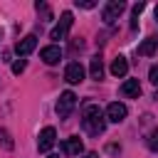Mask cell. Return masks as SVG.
I'll list each match as a JSON object with an SVG mask.
<instances>
[{
    "instance_id": "obj_1",
    "label": "cell",
    "mask_w": 158,
    "mask_h": 158,
    "mask_svg": "<svg viewBox=\"0 0 158 158\" xmlns=\"http://www.w3.org/2000/svg\"><path fill=\"white\" fill-rule=\"evenodd\" d=\"M81 126L89 136H101L106 128V114L96 104H86L81 111Z\"/></svg>"
},
{
    "instance_id": "obj_2",
    "label": "cell",
    "mask_w": 158,
    "mask_h": 158,
    "mask_svg": "<svg viewBox=\"0 0 158 158\" xmlns=\"http://www.w3.org/2000/svg\"><path fill=\"white\" fill-rule=\"evenodd\" d=\"M72 22H74L72 12H69V10H64V12H62V17H59V22H57V27L49 32V40H54V42L67 40V35H69V30H72Z\"/></svg>"
},
{
    "instance_id": "obj_8",
    "label": "cell",
    "mask_w": 158,
    "mask_h": 158,
    "mask_svg": "<svg viewBox=\"0 0 158 158\" xmlns=\"http://www.w3.org/2000/svg\"><path fill=\"white\" fill-rule=\"evenodd\" d=\"M35 47H37V37H35V35H27V37H22V40L15 42V52H17L20 57H27Z\"/></svg>"
},
{
    "instance_id": "obj_22",
    "label": "cell",
    "mask_w": 158,
    "mask_h": 158,
    "mask_svg": "<svg viewBox=\"0 0 158 158\" xmlns=\"http://www.w3.org/2000/svg\"><path fill=\"white\" fill-rule=\"evenodd\" d=\"M84 158H96V153H94V151H91V153H86V156H84Z\"/></svg>"
},
{
    "instance_id": "obj_7",
    "label": "cell",
    "mask_w": 158,
    "mask_h": 158,
    "mask_svg": "<svg viewBox=\"0 0 158 158\" xmlns=\"http://www.w3.org/2000/svg\"><path fill=\"white\" fill-rule=\"evenodd\" d=\"M64 79H67L69 84L84 81V67H81V62H69L67 69H64Z\"/></svg>"
},
{
    "instance_id": "obj_13",
    "label": "cell",
    "mask_w": 158,
    "mask_h": 158,
    "mask_svg": "<svg viewBox=\"0 0 158 158\" xmlns=\"http://www.w3.org/2000/svg\"><path fill=\"white\" fill-rule=\"evenodd\" d=\"M126 72H128V62H126V57H116L114 62H111V74L114 77H126Z\"/></svg>"
},
{
    "instance_id": "obj_20",
    "label": "cell",
    "mask_w": 158,
    "mask_h": 158,
    "mask_svg": "<svg viewBox=\"0 0 158 158\" xmlns=\"http://www.w3.org/2000/svg\"><path fill=\"white\" fill-rule=\"evenodd\" d=\"M0 141L5 143V148H12V141H10V133L5 128H0Z\"/></svg>"
},
{
    "instance_id": "obj_15",
    "label": "cell",
    "mask_w": 158,
    "mask_h": 158,
    "mask_svg": "<svg viewBox=\"0 0 158 158\" xmlns=\"http://www.w3.org/2000/svg\"><path fill=\"white\" fill-rule=\"evenodd\" d=\"M146 10V2H138V5H133V12H131V30H136L138 27V15Z\"/></svg>"
},
{
    "instance_id": "obj_9",
    "label": "cell",
    "mask_w": 158,
    "mask_h": 158,
    "mask_svg": "<svg viewBox=\"0 0 158 158\" xmlns=\"http://www.w3.org/2000/svg\"><path fill=\"white\" fill-rule=\"evenodd\" d=\"M40 59H42L44 64H57V62L62 59V49H59L57 44H49V47H44V49L40 52Z\"/></svg>"
},
{
    "instance_id": "obj_14",
    "label": "cell",
    "mask_w": 158,
    "mask_h": 158,
    "mask_svg": "<svg viewBox=\"0 0 158 158\" xmlns=\"http://www.w3.org/2000/svg\"><path fill=\"white\" fill-rule=\"evenodd\" d=\"M89 72H91V79H104V62L99 59V57H94L91 59V64H89Z\"/></svg>"
},
{
    "instance_id": "obj_11",
    "label": "cell",
    "mask_w": 158,
    "mask_h": 158,
    "mask_svg": "<svg viewBox=\"0 0 158 158\" xmlns=\"http://www.w3.org/2000/svg\"><path fill=\"white\" fill-rule=\"evenodd\" d=\"M156 49H158V37H148V40H143V42L136 47V54H138V57H151Z\"/></svg>"
},
{
    "instance_id": "obj_16",
    "label": "cell",
    "mask_w": 158,
    "mask_h": 158,
    "mask_svg": "<svg viewBox=\"0 0 158 158\" xmlns=\"http://www.w3.org/2000/svg\"><path fill=\"white\" fill-rule=\"evenodd\" d=\"M146 143H148V148L153 151V153H158V126L148 133V138H146Z\"/></svg>"
},
{
    "instance_id": "obj_3",
    "label": "cell",
    "mask_w": 158,
    "mask_h": 158,
    "mask_svg": "<svg viewBox=\"0 0 158 158\" xmlns=\"http://www.w3.org/2000/svg\"><path fill=\"white\" fill-rule=\"evenodd\" d=\"M123 10H126V2H123V0H111V2L104 5V10H101V20H104L106 25H114Z\"/></svg>"
},
{
    "instance_id": "obj_17",
    "label": "cell",
    "mask_w": 158,
    "mask_h": 158,
    "mask_svg": "<svg viewBox=\"0 0 158 158\" xmlns=\"http://www.w3.org/2000/svg\"><path fill=\"white\" fill-rule=\"evenodd\" d=\"M35 10L42 12L44 20H52V12H49V5H47V2H40V0H37V2H35Z\"/></svg>"
},
{
    "instance_id": "obj_12",
    "label": "cell",
    "mask_w": 158,
    "mask_h": 158,
    "mask_svg": "<svg viewBox=\"0 0 158 158\" xmlns=\"http://www.w3.org/2000/svg\"><path fill=\"white\" fill-rule=\"evenodd\" d=\"M121 94H123V96H131V99H138V96H141V84H138V79H126V81L121 84Z\"/></svg>"
},
{
    "instance_id": "obj_18",
    "label": "cell",
    "mask_w": 158,
    "mask_h": 158,
    "mask_svg": "<svg viewBox=\"0 0 158 158\" xmlns=\"http://www.w3.org/2000/svg\"><path fill=\"white\" fill-rule=\"evenodd\" d=\"M25 67H27V62H25V59H17V62L12 64V74H22Z\"/></svg>"
},
{
    "instance_id": "obj_19",
    "label": "cell",
    "mask_w": 158,
    "mask_h": 158,
    "mask_svg": "<svg viewBox=\"0 0 158 158\" xmlns=\"http://www.w3.org/2000/svg\"><path fill=\"white\" fill-rule=\"evenodd\" d=\"M148 79H151V84H153V86H158V64H153V67H151Z\"/></svg>"
},
{
    "instance_id": "obj_24",
    "label": "cell",
    "mask_w": 158,
    "mask_h": 158,
    "mask_svg": "<svg viewBox=\"0 0 158 158\" xmlns=\"http://www.w3.org/2000/svg\"><path fill=\"white\" fill-rule=\"evenodd\" d=\"M47 158H59V156H47Z\"/></svg>"
},
{
    "instance_id": "obj_5",
    "label": "cell",
    "mask_w": 158,
    "mask_h": 158,
    "mask_svg": "<svg viewBox=\"0 0 158 158\" xmlns=\"http://www.w3.org/2000/svg\"><path fill=\"white\" fill-rule=\"evenodd\" d=\"M126 114H128V109H126V104H121V101H111V104L106 106V121L121 123V121L126 118Z\"/></svg>"
},
{
    "instance_id": "obj_23",
    "label": "cell",
    "mask_w": 158,
    "mask_h": 158,
    "mask_svg": "<svg viewBox=\"0 0 158 158\" xmlns=\"http://www.w3.org/2000/svg\"><path fill=\"white\" fill-rule=\"evenodd\" d=\"M156 22H158V5H156Z\"/></svg>"
},
{
    "instance_id": "obj_6",
    "label": "cell",
    "mask_w": 158,
    "mask_h": 158,
    "mask_svg": "<svg viewBox=\"0 0 158 158\" xmlns=\"http://www.w3.org/2000/svg\"><path fill=\"white\" fill-rule=\"evenodd\" d=\"M54 141H57V131H54L52 126H44L42 133H40V138H37V148H40V153H47V151L54 146Z\"/></svg>"
},
{
    "instance_id": "obj_4",
    "label": "cell",
    "mask_w": 158,
    "mask_h": 158,
    "mask_svg": "<svg viewBox=\"0 0 158 158\" xmlns=\"http://www.w3.org/2000/svg\"><path fill=\"white\" fill-rule=\"evenodd\" d=\"M74 106H77L74 91H62V94H59V101H57V116H59V118H67V116L74 111Z\"/></svg>"
},
{
    "instance_id": "obj_21",
    "label": "cell",
    "mask_w": 158,
    "mask_h": 158,
    "mask_svg": "<svg viewBox=\"0 0 158 158\" xmlns=\"http://www.w3.org/2000/svg\"><path fill=\"white\" fill-rule=\"evenodd\" d=\"M77 7H86V10H91V7H96V2H94V0H77Z\"/></svg>"
},
{
    "instance_id": "obj_10",
    "label": "cell",
    "mask_w": 158,
    "mask_h": 158,
    "mask_svg": "<svg viewBox=\"0 0 158 158\" xmlns=\"http://www.w3.org/2000/svg\"><path fill=\"white\" fill-rule=\"evenodd\" d=\"M62 151H64L67 156H79V153L84 151V143H81L79 136H72V138H67V141L62 143Z\"/></svg>"
}]
</instances>
